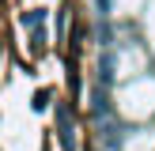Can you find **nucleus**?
Returning a JSON list of instances; mask_svg holds the SVG:
<instances>
[{
	"instance_id": "1",
	"label": "nucleus",
	"mask_w": 155,
	"mask_h": 151,
	"mask_svg": "<svg viewBox=\"0 0 155 151\" xmlns=\"http://www.w3.org/2000/svg\"><path fill=\"white\" fill-rule=\"evenodd\" d=\"M49 106V91H42V95H34V110H45Z\"/></svg>"
}]
</instances>
